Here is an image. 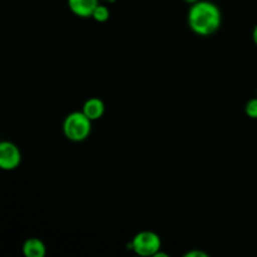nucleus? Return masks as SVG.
Here are the masks:
<instances>
[{"instance_id":"nucleus-1","label":"nucleus","mask_w":257,"mask_h":257,"mask_svg":"<svg viewBox=\"0 0 257 257\" xmlns=\"http://www.w3.org/2000/svg\"><path fill=\"white\" fill-rule=\"evenodd\" d=\"M188 25L193 33L202 37L213 34L221 27L222 15L216 4L200 0L191 5L188 10Z\"/></svg>"},{"instance_id":"nucleus-2","label":"nucleus","mask_w":257,"mask_h":257,"mask_svg":"<svg viewBox=\"0 0 257 257\" xmlns=\"http://www.w3.org/2000/svg\"><path fill=\"white\" fill-rule=\"evenodd\" d=\"M92 132V120L83 112H72L63 122V133L72 142L87 140Z\"/></svg>"},{"instance_id":"nucleus-3","label":"nucleus","mask_w":257,"mask_h":257,"mask_svg":"<svg viewBox=\"0 0 257 257\" xmlns=\"http://www.w3.org/2000/svg\"><path fill=\"white\" fill-rule=\"evenodd\" d=\"M161 238L157 233L152 231H142L133 237L131 242V248L137 255L150 257L156 256L161 251Z\"/></svg>"},{"instance_id":"nucleus-4","label":"nucleus","mask_w":257,"mask_h":257,"mask_svg":"<svg viewBox=\"0 0 257 257\" xmlns=\"http://www.w3.org/2000/svg\"><path fill=\"white\" fill-rule=\"evenodd\" d=\"M22 162V153L19 148L12 142L0 143V167L4 171H13L19 167Z\"/></svg>"},{"instance_id":"nucleus-5","label":"nucleus","mask_w":257,"mask_h":257,"mask_svg":"<svg viewBox=\"0 0 257 257\" xmlns=\"http://www.w3.org/2000/svg\"><path fill=\"white\" fill-rule=\"evenodd\" d=\"M99 0H68L70 12L79 18H92Z\"/></svg>"},{"instance_id":"nucleus-6","label":"nucleus","mask_w":257,"mask_h":257,"mask_svg":"<svg viewBox=\"0 0 257 257\" xmlns=\"http://www.w3.org/2000/svg\"><path fill=\"white\" fill-rule=\"evenodd\" d=\"M104 110L105 107L102 99H99V98H89V99L83 104L82 112L84 113L92 122H94V120L100 119V118L103 117Z\"/></svg>"},{"instance_id":"nucleus-7","label":"nucleus","mask_w":257,"mask_h":257,"mask_svg":"<svg viewBox=\"0 0 257 257\" xmlns=\"http://www.w3.org/2000/svg\"><path fill=\"white\" fill-rule=\"evenodd\" d=\"M47 248L39 238L30 237L23 245V253L27 257H44Z\"/></svg>"},{"instance_id":"nucleus-8","label":"nucleus","mask_w":257,"mask_h":257,"mask_svg":"<svg viewBox=\"0 0 257 257\" xmlns=\"http://www.w3.org/2000/svg\"><path fill=\"white\" fill-rule=\"evenodd\" d=\"M109 17H110L109 9H108L105 5H102V4H99L97 8H95L94 13H93V15H92L93 19L98 23L107 22V20L109 19Z\"/></svg>"},{"instance_id":"nucleus-9","label":"nucleus","mask_w":257,"mask_h":257,"mask_svg":"<svg viewBox=\"0 0 257 257\" xmlns=\"http://www.w3.org/2000/svg\"><path fill=\"white\" fill-rule=\"evenodd\" d=\"M245 112L247 117L252 118V119H257V98L248 100L245 107Z\"/></svg>"},{"instance_id":"nucleus-10","label":"nucleus","mask_w":257,"mask_h":257,"mask_svg":"<svg viewBox=\"0 0 257 257\" xmlns=\"http://www.w3.org/2000/svg\"><path fill=\"white\" fill-rule=\"evenodd\" d=\"M207 256H208L207 253L203 252V251H200V250L188 251V252L185 255V257H207Z\"/></svg>"},{"instance_id":"nucleus-11","label":"nucleus","mask_w":257,"mask_h":257,"mask_svg":"<svg viewBox=\"0 0 257 257\" xmlns=\"http://www.w3.org/2000/svg\"><path fill=\"white\" fill-rule=\"evenodd\" d=\"M252 39H253V42H255V44L257 45V25H256L255 29H253V32H252Z\"/></svg>"},{"instance_id":"nucleus-12","label":"nucleus","mask_w":257,"mask_h":257,"mask_svg":"<svg viewBox=\"0 0 257 257\" xmlns=\"http://www.w3.org/2000/svg\"><path fill=\"white\" fill-rule=\"evenodd\" d=\"M186 3H188V4H195V3H197V2H200V0H185Z\"/></svg>"},{"instance_id":"nucleus-13","label":"nucleus","mask_w":257,"mask_h":257,"mask_svg":"<svg viewBox=\"0 0 257 257\" xmlns=\"http://www.w3.org/2000/svg\"><path fill=\"white\" fill-rule=\"evenodd\" d=\"M99 2H108V3H113V2H115V0H99Z\"/></svg>"}]
</instances>
